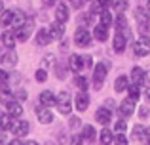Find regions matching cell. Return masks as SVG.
Instances as JSON below:
<instances>
[{
	"instance_id": "obj_1",
	"label": "cell",
	"mask_w": 150,
	"mask_h": 145,
	"mask_svg": "<svg viewBox=\"0 0 150 145\" xmlns=\"http://www.w3.org/2000/svg\"><path fill=\"white\" fill-rule=\"evenodd\" d=\"M133 54L137 57H146L150 54V36H146V33L137 36L135 44H133Z\"/></svg>"
},
{
	"instance_id": "obj_2",
	"label": "cell",
	"mask_w": 150,
	"mask_h": 145,
	"mask_svg": "<svg viewBox=\"0 0 150 145\" xmlns=\"http://www.w3.org/2000/svg\"><path fill=\"white\" fill-rule=\"evenodd\" d=\"M72 97H70V94L67 92V90H63V92H59V96H57V109H59V113L61 115H70V111H72Z\"/></svg>"
},
{
	"instance_id": "obj_3",
	"label": "cell",
	"mask_w": 150,
	"mask_h": 145,
	"mask_svg": "<svg viewBox=\"0 0 150 145\" xmlns=\"http://www.w3.org/2000/svg\"><path fill=\"white\" fill-rule=\"evenodd\" d=\"M106 74H108V63H97L93 67V88L95 90H101Z\"/></svg>"
},
{
	"instance_id": "obj_4",
	"label": "cell",
	"mask_w": 150,
	"mask_h": 145,
	"mask_svg": "<svg viewBox=\"0 0 150 145\" xmlns=\"http://www.w3.org/2000/svg\"><path fill=\"white\" fill-rule=\"evenodd\" d=\"M74 44H76L78 48H88V46L91 44V34H89V31L84 29V27H78V29L74 31Z\"/></svg>"
},
{
	"instance_id": "obj_5",
	"label": "cell",
	"mask_w": 150,
	"mask_h": 145,
	"mask_svg": "<svg viewBox=\"0 0 150 145\" xmlns=\"http://www.w3.org/2000/svg\"><path fill=\"white\" fill-rule=\"evenodd\" d=\"M135 19H137V23H139V29H141V33H146L148 31V27H150V17H148V11L144 10V8H137L135 10Z\"/></svg>"
},
{
	"instance_id": "obj_6",
	"label": "cell",
	"mask_w": 150,
	"mask_h": 145,
	"mask_svg": "<svg viewBox=\"0 0 150 145\" xmlns=\"http://www.w3.org/2000/svg\"><path fill=\"white\" fill-rule=\"evenodd\" d=\"M11 132H13L15 138H25L30 132V124L27 120H13V126H11Z\"/></svg>"
},
{
	"instance_id": "obj_7",
	"label": "cell",
	"mask_w": 150,
	"mask_h": 145,
	"mask_svg": "<svg viewBox=\"0 0 150 145\" xmlns=\"http://www.w3.org/2000/svg\"><path fill=\"white\" fill-rule=\"evenodd\" d=\"M118 111H120V115L124 116V119H127V116H131L133 113H135V99H131V97H125V99H122L120 107H118Z\"/></svg>"
},
{
	"instance_id": "obj_8",
	"label": "cell",
	"mask_w": 150,
	"mask_h": 145,
	"mask_svg": "<svg viewBox=\"0 0 150 145\" xmlns=\"http://www.w3.org/2000/svg\"><path fill=\"white\" fill-rule=\"evenodd\" d=\"M51 42H53V36H51L50 29H46V27L38 29V33H36V44L38 46H50Z\"/></svg>"
},
{
	"instance_id": "obj_9",
	"label": "cell",
	"mask_w": 150,
	"mask_h": 145,
	"mask_svg": "<svg viewBox=\"0 0 150 145\" xmlns=\"http://www.w3.org/2000/svg\"><path fill=\"white\" fill-rule=\"evenodd\" d=\"M112 46H114V52H116V54H122V52L125 50V46H127V36H125L122 31H118V33L114 34Z\"/></svg>"
},
{
	"instance_id": "obj_10",
	"label": "cell",
	"mask_w": 150,
	"mask_h": 145,
	"mask_svg": "<svg viewBox=\"0 0 150 145\" xmlns=\"http://www.w3.org/2000/svg\"><path fill=\"white\" fill-rule=\"evenodd\" d=\"M36 116H38V120H40L42 124H51L53 122V113H51L50 107H46V105H42V107L36 109Z\"/></svg>"
},
{
	"instance_id": "obj_11",
	"label": "cell",
	"mask_w": 150,
	"mask_h": 145,
	"mask_svg": "<svg viewBox=\"0 0 150 145\" xmlns=\"http://www.w3.org/2000/svg\"><path fill=\"white\" fill-rule=\"evenodd\" d=\"M74 107H76V111L84 113L86 109L89 107V96L86 92H80L76 97H74Z\"/></svg>"
},
{
	"instance_id": "obj_12",
	"label": "cell",
	"mask_w": 150,
	"mask_h": 145,
	"mask_svg": "<svg viewBox=\"0 0 150 145\" xmlns=\"http://www.w3.org/2000/svg\"><path fill=\"white\" fill-rule=\"evenodd\" d=\"M110 119H112V111H110V109H106V107H99V109H97V113H95V120H97L99 124L106 126V124L110 122Z\"/></svg>"
},
{
	"instance_id": "obj_13",
	"label": "cell",
	"mask_w": 150,
	"mask_h": 145,
	"mask_svg": "<svg viewBox=\"0 0 150 145\" xmlns=\"http://www.w3.org/2000/svg\"><path fill=\"white\" fill-rule=\"evenodd\" d=\"M27 14L23 10H15L13 11V17H11V27L13 29H19V27H25L27 25Z\"/></svg>"
},
{
	"instance_id": "obj_14",
	"label": "cell",
	"mask_w": 150,
	"mask_h": 145,
	"mask_svg": "<svg viewBox=\"0 0 150 145\" xmlns=\"http://www.w3.org/2000/svg\"><path fill=\"white\" fill-rule=\"evenodd\" d=\"M69 69H70L72 73H80L82 69H84V57L72 54V56L69 57Z\"/></svg>"
},
{
	"instance_id": "obj_15",
	"label": "cell",
	"mask_w": 150,
	"mask_h": 145,
	"mask_svg": "<svg viewBox=\"0 0 150 145\" xmlns=\"http://www.w3.org/2000/svg\"><path fill=\"white\" fill-rule=\"evenodd\" d=\"M131 136H133V139H135V141L146 143V126H143V124H135V126H133Z\"/></svg>"
},
{
	"instance_id": "obj_16",
	"label": "cell",
	"mask_w": 150,
	"mask_h": 145,
	"mask_svg": "<svg viewBox=\"0 0 150 145\" xmlns=\"http://www.w3.org/2000/svg\"><path fill=\"white\" fill-rule=\"evenodd\" d=\"M50 33H51V36H53V40H61L63 34H65V23H61V21L51 23L50 25Z\"/></svg>"
},
{
	"instance_id": "obj_17",
	"label": "cell",
	"mask_w": 150,
	"mask_h": 145,
	"mask_svg": "<svg viewBox=\"0 0 150 145\" xmlns=\"http://www.w3.org/2000/svg\"><path fill=\"white\" fill-rule=\"evenodd\" d=\"M93 36L97 38L99 42H106V38H108V27L99 23V25L93 27Z\"/></svg>"
},
{
	"instance_id": "obj_18",
	"label": "cell",
	"mask_w": 150,
	"mask_h": 145,
	"mask_svg": "<svg viewBox=\"0 0 150 145\" xmlns=\"http://www.w3.org/2000/svg\"><path fill=\"white\" fill-rule=\"evenodd\" d=\"M82 138H84V141L93 143L95 138H97V130L91 126V124H86V126H82Z\"/></svg>"
},
{
	"instance_id": "obj_19",
	"label": "cell",
	"mask_w": 150,
	"mask_h": 145,
	"mask_svg": "<svg viewBox=\"0 0 150 145\" xmlns=\"http://www.w3.org/2000/svg\"><path fill=\"white\" fill-rule=\"evenodd\" d=\"M129 80H131L129 76H125V74H120V76L114 80V92L120 94V92H124V90H127V88H129Z\"/></svg>"
},
{
	"instance_id": "obj_20",
	"label": "cell",
	"mask_w": 150,
	"mask_h": 145,
	"mask_svg": "<svg viewBox=\"0 0 150 145\" xmlns=\"http://www.w3.org/2000/svg\"><path fill=\"white\" fill-rule=\"evenodd\" d=\"M6 109H8V113H10L13 119H19V116L23 115V107H21V103H19V101H15V99H11L10 103L6 105Z\"/></svg>"
},
{
	"instance_id": "obj_21",
	"label": "cell",
	"mask_w": 150,
	"mask_h": 145,
	"mask_svg": "<svg viewBox=\"0 0 150 145\" xmlns=\"http://www.w3.org/2000/svg\"><path fill=\"white\" fill-rule=\"evenodd\" d=\"M69 8H67L65 6V4H59V6L57 8H55V19H57V21H61V23H67V21H69Z\"/></svg>"
},
{
	"instance_id": "obj_22",
	"label": "cell",
	"mask_w": 150,
	"mask_h": 145,
	"mask_svg": "<svg viewBox=\"0 0 150 145\" xmlns=\"http://www.w3.org/2000/svg\"><path fill=\"white\" fill-rule=\"evenodd\" d=\"M0 40H2V44L6 46L8 50L13 48L15 42H17V38H15V33H10V31H4L2 34H0Z\"/></svg>"
},
{
	"instance_id": "obj_23",
	"label": "cell",
	"mask_w": 150,
	"mask_h": 145,
	"mask_svg": "<svg viewBox=\"0 0 150 145\" xmlns=\"http://www.w3.org/2000/svg\"><path fill=\"white\" fill-rule=\"evenodd\" d=\"M40 103L46 105V107H51V105L57 103V97L53 96V92H50V90H44V92L40 94Z\"/></svg>"
},
{
	"instance_id": "obj_24",
	"label": "cell",
	"mask_w": 150,
	"mask_h": 145,
	"mask_svg": "<svg viewBox=\"0 0 150 145\" xmlns=\"http://www.w3.org/2000/svg\"><path fill=\"white\" fill-rule=\"evenodd\" d=\"M13 126V116L10 113H0V130H11Z\"/></svg>"
},
{
	"instance_id": "obj_25",
	"label": "cell",
	"mask_w": 150,
	"mask_h": 145,
	"mask_svg": "<svg viewBox=\"0 0 150 145\" xmlns=\"http://www.w3.org/2000/svg\"><path fill=\"white\" fill-rule=\"evenodd\" d=\"M99 141H101V145H110V143H114V134H112V130H110V128L105 126V128L101 130Z\"/></svg>"
},
{
	"instance_id": "obj_26",
	"label": "cell",
	"mask_w": 150,
	"mask_h": 145,
	"mask_svg": "<svg viewBox=\"0 0 150 145\" xmlns=\"http://www.w3.org/2000/svg\"><path fill=\"white\" fill-rule=\"evenodd\" d=\"M129 78H131V82H135V84H144V71L141 67H133Z\"/></svg>"
},
{
	"instance_id": "obj_27",
	"label": "cell",
	"mask_w": 150,
	"mask_h": 145,
	"mask_svg": "<svg viewBox=\"0 0 150 145\" xmlns=\"http://www.w3.org/2000/svg\"><path fill=\"white\" fill-rule=\"evenodd\" d=\"M2 63L6 65V67H15V65H17V54L11 52V48H10V52H4Z\"/></svg>"
},
{
	"instance_id": "obj_28",
	"label": "cell",
	"mask_w": 150,
	"mask_h": 145,
	"mask_svg": "<svg viewBox=\"0 0 150 145\" xmlns=\"http://www.w3.org/2000/svg\"><path fill=\"white\" fill-rule=\"evenodd\" d=\"M74 84H76V88L80 90V92H88L89 90V80L86 76H82V74H78V76L74 78Z\"/></svg>"
},
{
	"instance_id": "obj_29",
	"label": "cell",
	"mask_w": 150,
	"mask_h": 145,
	"mask_svg": "<svg viewBox=\"0 0 150 145\" xmlns=\"http://www.w3.org/2000/svg\"><path fill=\"white\" fill-rule=\"evenodd\" d=\"M127 96L131 97V99H139L141 97V84H135V82H131L129 84V88H127Z\"/></svg>"
},
{
	"instance_id": "obj_30",
	"label": "cell",
	"mask_w": 150,
	"mask_h": 145,
	"mask_svg": "<svg viewBox=\"0 0 150 145\" xmlns=\"http://www.w3.org/2000/svg\"><path fill=\"white\" fill-rule=\"evenodd\" d=\"M11 17H13V11L11 10H4L2 14H0V27L11 25Z\"/></svg>"
},
{
	"instance_id": "obj_31",
	"label": "cell",
	"mask_w": 150,
	"mask_h": 145,
	"mask_svg": "<svg viewBox=\"0 0 150 145\" xmlns=\"http://www.w3.org/2000/svg\"><path fill=\"white\" fill-rule=\"evenodd\" d=\"M57 65V57H55V54H48V56L42 59V63H40V67H44V69H50V67H55Z\"/></svg>"
},
{
	"instance_id": "obj_32",
	"label": "cell",
	"mask_w": 150,
	"mask_h": 145,
	"mask_svg": "<svg viewBox=\"0 0 150 145\" xmlns=\"http://www.w3.org/2000/svg\"><path fill=\"white\" fill-rule=\"evenodd\" d=\"M11 99H13V94H11L10 90H6V86H2V92H0V103L8 105Z\"/></svg>"
},
{
	"instance_id": "obj_33",
	"label": "cell",
	"mask_w": 150,
	"mask_h": 145,
	"mask_svg": "<svg viewBox=\"0 0 150 145\" xmlns=\"http://www.w3.org/2000/svg\"><path fill=\"white\" fill-rule=\"evenodd\" d=\"M101 23H103V25H106V27H110V25L114 23L112 14H110L108 10H103V11H101Z\"/></svg>"
},
{
	"instance_id": "obj_34",
	"label": "cell",
	"mask_w": 150,
	"mask_h": 145,
	"mask_svg": "<svg viewBox=\"0 0 150 145\" xmlns=\"http://www.w3.org/2000/svg\"><path fill=\"white\" fill-rule=\"evenodd\" d=\"M34 80H36V82H46V80H48V69L40 67L36 73H34Z\"/></svg>"
},
{
	"instance_id": "obj_35",
	"label": "cell",
	"mask_w": 150,
	"mask_h": 145,
	"mask_svg": "<svg viewBox=\"0 0 150 145\" xmlns=\"http://www.w3.org/2000/svg\"><path fill=\"white\" fill-rule=\"evenodd\" d=\"M114 130H116V134H125V130H127V122H125V119H120L116 124H114Z\"/></svg>"
},
{
	"instance_id": "obj_36",
	"label": "cell",
	"mask_w": 150,
	"mask_h": 145,
	"mask_svg": "<svg viewBox=\"0 0 150 145\" xmlns=\"http://www.w3.org/2000/svg\"><path fill=\"white\" fill-rule=\"evenodd\" d=\"M112 6L120 11H125L129 8V0H112Z\"/></svg>"
},
{
	"instance_id": "obj_37",
	"label": "cell",
	"mask_w": 150,
	"mask_h": 145,
	"mask_svg": "<svg viewBox=\"0 0 150 145\" xmlns=\"http://www.w3.org/2000/svg\"><path fill=\"white\" fill-rule=\"evenodd\" d=\"M114 23H116V27H118V29H124V27H127V19H125V15L122 14V11H120V14L116 15V19H114Z\"/></svg>"
},
{
	"instance_id": "obj_38",
	"label": "cell",
	"mask_w": 150,
	"mask_h": 145,
	"mask_svg": "<svg viewBox=\"0 0 150 145\" xmlns=\"http://www.w3.org/2000/svg\"><path fill=\"white\" fill-rule=\"evenodd\" d=\"M55 74H57V78H65L67 76V67L65 65H55Z\"/></svg>"
},
{
	"instance_id": "obj_39",
	"label": "cell",
	"mask_w": 150,
	"mask_h": 145,
	"mask_svg": "<svg viewBox=\"0 0 150 145\" xmlns=\"http://www.w3.org/2000/svg\"><path fill=\"white\" fill-rule=\"evenodd\" d=\"M114 145H129V141L124 134H118V136H114Z\"/></svg>"
},
{
	"instance_id": "obj_40",
	"label": "cell",
	"mask_w": 150,
	"mask_h": 145,
	"mask_svg": "<svg viewBox=\"0 0 150 145\" xmlns=\"http://www.w3.org/2000/svg\"><path fill=\"white\" fill-rule=\"evenodd\" d=\"M69 126L72 128V130H76V128H80V126H82V120L78 119V116H70V120H69Z\"/></svg>"
},
{
	"instance_id": "obj_41",
	"label": "cell",
	"mask_w": 150,
	"mask_h": 145,
	"mask_svg": "<svg viewBox=\"0 0 150 145\" xmlns=\"http://www.w3.org/2000/svg\"><path fill=\"white\" fill-rule=\"evenodd\" d=\"M82 141H84L82 134H74L72 138H70V145H82Z\"/></svg>"
},
{
	"instance_id": "obj_42",
	"label": "cell",
	"mask_w": 150,
	"mask_h": 145,
	"mask_svg": "<svg viewBox=\"0 0 150 145\" xmlns=\"http://www.w3.org/2000/svg\"><path fill=\"white\" fill-rule=\"evenodd\" d=\"M8 78H10V76H8V73L0 69V86H6L8 84Z\"/></svg>"
},
{
	"instance_id": "obj_43",
	"label": "cell",
	"mask_w": 150,
	"mask_h": 145,
	"mask_svg": "<svg viewBox=\"0 0 150 145\" xmlns=\"http://www.w3.org/2000/svg\"><path fill=\"white\" fill-rule=\"evenodd\" d=\"M15 96H17L19 101H25L27 99V92H25V90H17V92H15Z\"/></svg>"
},
{
	"instance_id": "obj_44",
	"label": "cell",
	"mask_w": 150,
	"mask_h": 145,
	"mask_svg": "<svg viewBox=\"0 0 150 145\" xmlns=\"http://www.w3.org/2000/svg\"><path fill=\"white\" fill-rule=\"evenodd\" d=\"M84 67H93V59L89 56H84Z\"/></svg>"
},
{
	"instance_id": "obj_45",
	"label": "cell",
	"mask_w": 150,
	"mask_h": 145,
	"mask_svg": "<svg viewBox=\"0 0 150 145\" xmlns=\"http://www.w3.org/2000/svg\"><path fill=\"white\" fill-rule=\"evenodd\" d=\"M139 116L141 119H146L148 116V109L146 107H139Z\"/></svg>"
},
{
	"instance_id": "obj_46",
	"label": "cell",
	"mask_w": 150,
	"mask_h": 145,
	"mask_svg": "<svg viewBox=\"0 0 150 145\" xmlns=\"http://www.w3.org/2000/svg\"><path fill=\"white\" fill-rule=\"evenodd\" d=\"M42 4H44L46 8H51V6H55V4H57V0H42Z\"/></svg>"
},
{
	"instance_id": "obj_47",
	"label": "cell",
	"mask_w": 150,
	"mask_h": 145,
	"mask_svg": "<svg viewBox=\"0 0 150 145\" xmlns=\"http://www.w3.org/2000/svg\"><path fill=\"white\" fill-rule=\"evenodd\" d=\"M143 96H144V99L148 101L150 103V86H146V88H144V92H143Z\"/></svg>"
},
{
	"instance_id": "obj_48",
	"label": "cell",
	"mask_w": 150,
	"mask_h": 145,
	"mask_svg": "<svg viewBox=\"0 0 150 145\" xmlns=\"http://www.w3.org/2000/svg\"><path fill=\"white\" fill-rule=\"evenodd\" d=\"M70 4H72L74 8H82V4H84V0H70Z\"/></svg>"
},
{
	"instance_id": "obj_49",
	"label": "cell",
	"mask_w": 150,
	"mask_h": 145,
	"mask_svg": "<svg viewBox=\"0 0 150 145\" xmlns=\"http://www.w3.org/2000/svg\"><path fill=\"white\" fill-rule=\"evenodd\" d=\"M144 84L150 86V69H148V71H144Z\"/></svg>"
},
{
	"instance_id": "obj_50",
	"label": "cell",
	"mask_w": 150,
	"mask_h": 145,
	"mask_svg": "<svg viewBox=\"0 0 150 145\" xmlns=\"http://www.w3.org/2000/svg\"><path fill=\"white\" fill-rule=\"evenodd\" d=\"M10 145H23V141H21V138H13L10 141Z\"/></svg>"
},
{
	"instance_id": "obj_51",
	"label": "cell",
	"mask_w": 150,
	"mask_h": 145,
	"mask_svg": "<svg viewBox=\"0 0 150 145\" xmlns=\"http://www.w3.org/2000/svg\"><path fill=\"white\" fill-rule=\"evenodd\" d=\"M103 6H112V0H99Z\"/></svg>"
},
{
	"instance_id": "obj_52",
	"label": "cell",
	"mask_w": 150,
	"mask_h": 145,
	"mask_svg": "<svg viewBox=\"0 0 150 145\" xmlns=\"http://www.w3.org/2000/svg\"><path fill=\"white\" fill-rule=\"evenodd\" d=\"M6 143V138H4V130H0V145Z\"/></svg>"
},
{
	"instance_id": "obj_53",
	"label": "cell",
	"mask_w": 150,
	"mask_h": 145,
	"mask_svg": "<svg viewBox=\"0 0 150 145\" xmlns=\"http://www.w3.org/2000/svg\"><path fill=\"white\" fill-rule=\"evenodd\" d=\"M146 145H150V128H146Z\"/></svg>"
},
{
	"instance_id": "obj_54",
	"label": "cell",
	"mask_w": 150,
	"mask_h": 145,
	"mask_svg": "<svg viewBox=\"0 0 150 145\" xmlns=\"http://www.w3.org/2000/svg\"><path fill=\"white\" fill-rule=\"evenodd\" d=\"M23 145H38L36 141H23Z\"/></svg>"
},
{
	"instance_id": "obj_55",
	"label": "cell",
	"mask_w": 150,
	"mask_h": 145,
	"mask_svg": "<svg viewBox=\"0 0 150 145\" xmlns=\"http://www.w3.org/2000/svg\"><path fill=\"white\" fill-rule=\"evenodd\" d=\"M146 11H148V14H150V0H148V2H146Z\"/></svg>"
},
{
	"instance_id": "obj_56",
	"label": "cell",
	"mask_w": 150,
	"mask_h": 145,
	"mask_svg": "<svg viewBox=\"0 0 150 145\" xmlns=\"http://www.w3.org/2000/svg\"><path fill=\"white\" fill-rule=\"evenodd\" d=\"M2 11H4V4L0 2V14H2Z\"/></svg>"
},
{
	"instance_id": "obj_57",
	"label": "cell",
	"mask_w": 150,
	"mask_h": 145,
	"mask_svg": "<svg viewBox=\"0 0 150 145\" xmlns=\"http://www.w3.org/2000/svg\"><path fill=\"white\" fill-rule=\"evenodd\" d=\"M89 2H93V0H89Z\"/></svg>"
},
{
	"instance_id": "obj_58",
	"label": "cell",
	"mask_w": 150,
	"mask_h": 145,
	"mask_svg": "<svg viewBox=\"0 0 150 145\" xmlns=\"http://www.w3.org/2000/svg\"><path fill=\"white\" fill-rule=\"evenodd\" d=\"M8 145H10V143H8Z\"/></svg>"
}]
</instances>
